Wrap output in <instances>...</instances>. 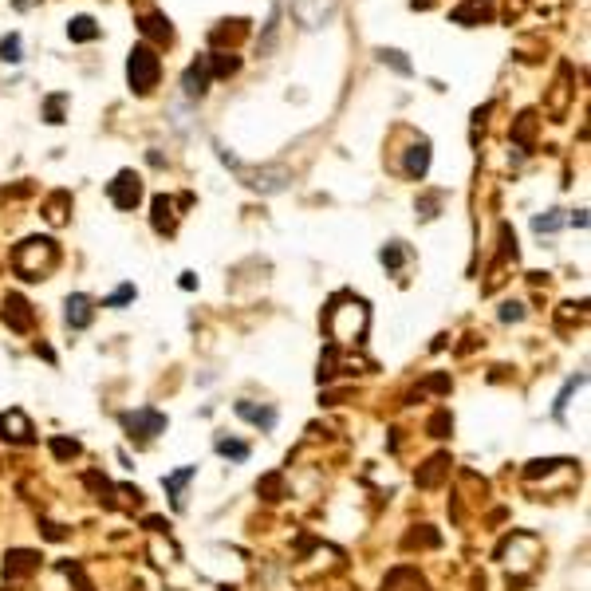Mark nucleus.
Instances as JSON below:
<instances>
[{"label":"nucleus","mask_w":591,"mask_h":591,"mask_svg":"<svg viewBox=\"0 0 591 591\" xmlns=\"http://www.w3.org/2000/svg\"><path fill=\"white\" fill-rule=\"evenodd\" d=\"M51 265H56V244L48 237H32L16 249V268L24 272V280H40V272Z\"/></svg>","instance_id":"obj_1"},{"label":"nucleus","mask_w":591,"mask_h":591,"mask_svg":"<svg viewBox=\"0 0 591 591\" xmlns=\"http://www.w3.org/2000/svg\"><path fill=\"white\" fill-rule=\"evenodd\" d=\"M158 72H162V63H158L154 48L138 44V48L131 51V60H126V75H131V87L138 91V95H146V91L158 83Z\"/></svg>","instance_id":"obj_2"},{"label":"nucleus","mask_w":591,"mask_h":591,"mask_svg":"<svg viewBox=\"0 0 591 591\" xmlns=\"http://www.w3.org/2000/svg\"><path fill=\"white\" fill-rule=\"evenodd\" d=\"M292 16H296V24L300 28H324L331 16H335L339 0H288Z\"/></svg>","instance_id":"obj_3"},{"label":"nucleus","mask_w":591,"mask_h":591,"mask_svg":"<svg viewBox=\"0 0 591 591\" xmlns=\"http://www.w3.org/2000/svg\"><path fill=\"white\" fill-rule=\"evenodd\" d=\"M225 162H233L237 166V174L244 178V185H253V190H284V181H288V169H249V166H241L237 158H229L225 154Z\"/></svg>","instance_id":"obj_4"},{"label":"nucleus","mask_w":591,"mask_h":591,"mask_svg":"<svg viewBox=\"0 0 591 591\" xmlns=\"http://www.w3.org/2000/svg\"><path fill=\"white\" fill-rule=\"evenodd\" d=\"M110 201L119 209H134L138 206V197H142V185H138V174H131V169H122L119 178L110 181Z\"/></svg>","instance_id":"obj_5"},{"label":"nucleus","mask_w":591,"mask_h":591,"mask_svg":"<svg viewBox=\"0 0 591 591\" xmlns=\"http://www.w3.org/2000/svg\"><path fill=\"white\" fill-rule=\"evenodd\" d=\"M493 13V0H465L461 8H453V24H477V20H489Z\"/></svg>","instance_id":"obj_6"},{"label":"nucleus","mask_w":591,"mask_h":591,"mask_svg":"<svg viewBox=\"0 0 591 591\" xmlns=\"http://www.w3.org/2000/svg\"><path fill=\"white\" fill-rule=\"evenodd\" d=\"M122 422L131 426H138V430H146L142 438H154V434H162V426H166V418H162V414H154V410H138V414H126V418H122Z\"/></svg>","instance_id":"obj_7"},{"label":"nucleus","mask_w":591,"mask_h":591,"mask_svg":"<svg viewBox=\"0 0 591 591\" xmlns=\"http://www.w3.org/2000/svg\"><path fill=\"white\" fill-rule=\"evenodd\" d=\"M4 324H13L16 331H28L32 315H28V303L20 300V296H8V303H4Z\"/></svg>","instance_id":"obj_8"},{"label":"nucleus","mask_w":591,"mask_h":591,"mask_svg":"<svg viewBox=\"0 0 591 591\" xmlns=\"http://www.w3.org/2000/svg\"><path fill=\"white\" fill-rule=\"evenodd\" d=\"M237 414H241V418H249V422H256V426H265V430H272V426H276V410H268V406L237 402Z\"/></svg>","instance_id":"obj_9"},{"label":"nucleus","mask_w":591,"mask_h":591,"mask_svg":"<svg viewBox=\"0 0 591 591\" xmlns=\"http://www.w3.org/2000/svg\"><path fill=\"white\" fill-rule=\"evenodd\" d=\"M181 83H185V95H201V91H206V83H209V63H206V60L193 63Z\"/></svg>","instance_id":"obj_10"},{"label":"nucleus","mask_w":591,"mask_h":591,"mask_svg":"<svg viewBox=\"0 0 591 591\" xmlns=\"http://www.w3.org/2000/svg\"><path fill=\"white\" fill-rule=\"evenodd\" d=\"M67 324L72 327L91 324V300H87V296H72V300H67Z\"/></svg>","instance_id":"obj_11"},{"label":"nucleus","mask_w":591,"mask_h":591,"mask_svg":"<svg viewBox=\"0 0 591 591\" xmlns=\"http://www.w3.org/2000/svg\"><path fill=\"white\" fill-rule=\"evenodd\" d=\"M67 36H72L75 44H87V40L99 36V24L91 20V16H75L72 24H67Z\"/></svg>","instance_id":"obj_12"},{"label":"nucleus","mask_w":591,"mask_h":591,"mask_svg":"<svg viewBox=\"0 0 591 591\" xmlns=\"http://www.w3.org/2000/svg\"><path fill=\"white\" fill-rule=\"evenodd\" d=\"M426 169H430V146L418 142L410 150V158H406V174H410V178H422Z\"/></svg>","instance_id":"obj_13"},{"label":"nucleus","mask_w":591,"mask_h":591,"mask_svg":"<svg viewBox=\"0 0 591 591\" xmlns=\"http://www.w3.org/2000/svg\"><path fill=\"white\" fill-rule=\"evenodd\" d=\"M142 32H146V36H158V40H169V24L158 13L142 16Z\"/></svg>","instance_id":"obj_14"},{"label":"nucleus","mask_w":591,"mask_h":591,"mask_svg":"<svg viewBox=\"0 0 591 591\" xmlns=\"http://www.w3.org/2000/svg\"><path fill=\"white\" fill-rule=\"evenodd\" d=\"M0 60H8V63H20V60H24V56H20V36H16V32L0 40Z\"/></svg>","instance_id":"obj_15"},{"label":"nucleus","mask_w":591,"mask_h":591,"mask_svg":"<svg viewBox=\"0 0 591 591\" xmlns=\"http://www.w3.org/2000/svg\"><path fill=\"white\" fill-rule=\"evenodd\" d=\"M32 564H36V556H32V552H13V564H4V576H16V572H28Z\"/></svg>","instance_id":"obj_16"},{"label":"nucleus","mask_w":591,"mask_h":591,"mask_svg":"<svg viewBox=\"0 0 591 591\" xmlns=\"http://www.w3.org/2000/svg\"><path fill=\"white\" fill-rule=\"evenodd\" d=\"M378 56H383V63H390V67H394V72H402V75H410V63H406V60H402V51H394V48H390V51H378Z\"/></svg>","instance_id":"obj_17"},{"label":"nucleus","mask_w":591,"mask_h":591,"mask_svg":"<svg viewBox=\"0 0 591 591\" xmlns=\"http://www.w3.org/2000/svg\"><path fill=\"white\" fill-rule=\"evenodd\" d=\"M237 67H241L237 56H217V60H213V75H233Z\"/></svg>","instance_id":"obj_18"},{"label":"nucleus","mask_w":591,"mask_h":591,"mask_svg":"<svg viewBox=\"0 0 591 591\" xmlns=\"http://www.w3.org/2000/svg\"><path fill=\"white\" fill-rule=\"evenodd\" d=\"M166 225H169V201L154 197V229H166Z\"/></svg>","instance_id":"obj_19"},{"label":"nucleus","mask_w":591,"mask_h":591,"mask_svg":"<svg viewBox=\"0 0 591 591\" xmlns=\"http://www.w3.org/2000/svg\"><path fill=\"white\" fill-rule=\"evenodd\" d=\"M217 449L225 453V458H237V461L249 458V446H241V442H217Z\"/></svg>","instance_id":"obj_20"},{"label":"nucleus","mask_w":591,"mask_h":591,"mask_svg":"<svg viewBox=\"0 0 591 591\" xmlns=\"http://www.w3.org/2000/svg\"><path fill=\"white\" fill-rule=\"evenodd\" d=\"M63 103H67V95H51L48 99V122H63Z\"/></svg>","instance_id":"obj_21"},{"label":"nucleus","mask_w":591,"mask_h":591,"mask_svg":"<svg viewBox=\"0 0 591 591\" xmlns=\"http://www.w3.org/2000/svg\"><path fill=\"white\" fill-rule=\"evenodd\" d=\"M190 477H193V469H181V473H174V477H169V481H166V489H169V493H174V505H178V489H181V485H185V481H190Z\"/></svg>","instance_id":"obj_22"},{"label":"nucleus","mask_w":591,"mask_h":591,"mask_svg":"<svg viewBox=\"0 0 591 591\" xmlns=\"http://www.w3.org/2000/svg\"><path fill=\"white\" fill-rule=\"evenodd\" d=\"M402 256H406V253H402L399 244H386V249H383V265L399 268V265H402Z\"/></svg>","instance_id":"obj_23"},{"label":"nucleus","mask_w":591,"mask_h":591,"mask_svg":"<svg viewBox=\"0 0 591 591\" xmlns=\"http://www.w3.org/2000/svg\"><path fill=\"white\" fill-rule=\"evenodd\" d=\"M442 465H446V458H434V461H430V469H426L418 481H422V485H434V481H438V473H442Z\"/></svg>","instance_id":"obj_24"},{"label":"nucleus","mask_w":591,"mask_h":591,"mask_svg":"<svg viewBox=\"0 0 591 591\" xmlns=\"http://www.w3.org/2000/svg\"><path fill=\"white\" fill-rule=\"evenodd\" d=\"M131 296H134V288H131V284H126V288H119V292H115V296H110V300H107V308H119V303H126V300H131Z\"/></svg>","instance_id":"obj_25"},{"label":"nucleus","mask_w":591,"mask_h":591,"mask_svg":"<svg viewBox=\"0 0 591 591\" xmlns=\"http://www.w3.org/2000/svg\"><path fill=\"white\" fill-rule=\"evenodd\" d=\"M528 134H532V115H520V131H517V138H520V142H528Z\"/></svg>","instance_id":"obj_26"},{"label":"nucleus","mask_w":591,"mask_h":591,"mask_svg":"<svg viewBox=\"0 0 591 591\" xmlns=\"http://www.w3.org/2000/svg\"><path fill=\"white\" fill-rule=\"evenodd\" d=\"M75 449H79V446H75V442H63V438H60V442H56V453H60V458H72Z\"/></svg>","instance_id":"obj_27"},{"label":"nucleus","mask_w":591,"mask_h":591,"mask_svg":"<svg viewBox=\"0 0 591 591\" xmlns=\"http://www.w3.org/2000/svg\"><path fill=\"white\" fill-rule=\"evenodd\" d=\"M16 8H20V13H24V8H32V4H36V0H13Z\"/></svg>","instance_id":"obj_28"}]
</instances>
